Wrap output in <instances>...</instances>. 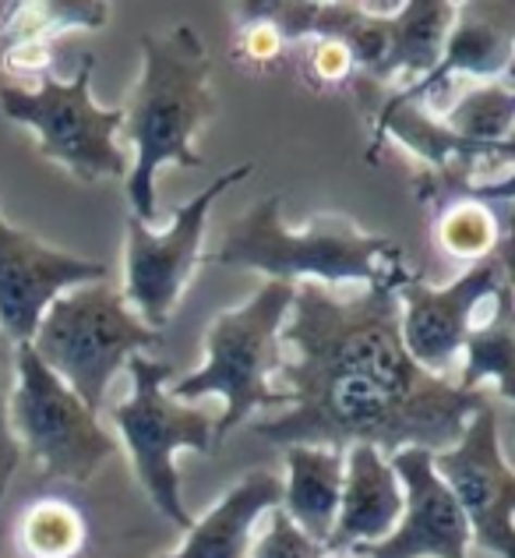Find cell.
Masks as SVG:
<instances>
[{
	"label": "cell",
	"mask_w": 515,
	"mask_h": 558,
	"mask_svg": "<svg viewBox=\"0 0 515 558\" xmlns=\"http://www.w3.org/2000/svg\"><path fill=\"white\" fill-rule=\"evenodd\" d=\"M279 386L290 403L279 417L255 424L272 446L378 452H441L463 435L491 392H466L449 378L417 368L403 347L395 287L335 293L297 283L283 322Z\"/></svg>",
	"instance_id": "6da1fadb"
},
{
	"label": "cell",
	"mask_w": 515,
	"mask_h": 558,
	"mask_svg": "<svg viewBox=\"0 0 515 558\" xmlns=\"http://www.w3.org/2000/svg\"><path fill=\"white\" fill-rule=\"evenodd\" d=\"M219 269L261 272L275 283L318 287H395L414 272L406 255L385 233H367L340 213H315L304 227L290 230L283 219V195H265L241 219L226 227L216 252L201 255Z\"/></svg>",
	"instance_id": "7a4b0ae2"
},
{
	"label": "cell",
	"mask_w": 515,
	"mask_h": 558,
	"mask_svg": "<svg viewBox=\"0 0 515 558\" xmlns=\"http://www.w3.org/2000/svg\"><path fill=\"white\" fill-rule=\"evenodd\" d=\"M216 117L212 61L201 36L191 25H173L167 33L142 36V71L124 110L121 135L135 145L127 170L131 216L156 223V173L167 163L201 167L195 135Z\"/></svg>",
	"instance_id": "3957f363"
},
{
	"label": "cell",
	"mask_w": 515,
	"mask_h": 558,
	"mask_svg": "<svg viewBox=\"0 0 515 558\" xmlns=\"http://www.w3.org/2000/svg\"><path fill=\"white\" fill-rule=\"evenodd\" d=\"M290 301V283L265 279L241 307L212 318L205 332L201 368L167 386V392L181 403H195L205 396L223 400V414L216 417V449L255 410H286L290 396L279 386V368L286 354L279 336H283Z\"/></svg>",
	"instance_id": "277c9868"
},
{
	"label": "cell",
	"mask_w": 515,
	"mask_h": 558,
	"mask_svg": "<svg viewBox=\"0 0 515 558\" xmlns=\"http://www.w3.org/2000/svg\"><path fill=\"white\" fill-rule=\"evenodd\" d=\"M159 343V332L131 312L127 301L107 279L61 293L33 332V354L78 396L88 410H99L110 381L131 357Z\"/></svg>",
	"instance_id": "5b68a950"
},
{
	"label": "cell",
	"mask_w": 515,
	"mask_h": 558,
	"mask_svg": "<svg viewBox=\"0 0 515 558\" xmlns=\"http://www.w3.org/2000/svg\"><path fill=\"white\" fill-rule=\"evenodd\" d=\"M131 396L110 410L117 435L124 438L131 452L135 477L152 498V506L176 526L191 531L195 517L184 506L181 470L176 452H212L216 449V417L205 414L195 403H181L167 392L173 381V368L167 361L131 357Z\"/></svg>",
	"instance_id": "8992f818"
},
{
	"label": "cell",
	"mask_w": 515,
	"mask_h": 558,
	"mask_svg": "<svg viewBox=\"0 0 515 558\" xmlns=\"http://www.w3.org/2000/svg\"><path fill=\"white\" fill-rule=\"evenodd\" d=\"M96 57L85 53L75 78L61 82L47 71L36 89L0 85V113L25 124L39 142V156L68 170L78 184L102 178H127V156L117 145L124 128V107H99L93 99Z\"/></svg>",
	"instance_id": "52a82bcc"
},
{
	"label": "cell",
	"mask_w": 515,
	"mask_h": 558,
	"mask_svg": "<svg viewBox=\"0 0 515 558\" xmlns=\"http://www.w3.org/2000/svg\"><path fill=\"white\" fill-rule=\"evenodd\" d=\"M8 417L19 446L57 481H93L117 452V438L99 424L96 410H88L28 343L14 347Z\"/></svg>",
	"instance_id": "ba28073f"
},
{
	"label": "cell",
	"mask_w": 515,
	"mask_h": 558,
	"mask_svg": "<svg viewBox=\"0 0 515 558\" xmlns=\"http://www.w3.org/2000/svg\"><path fill=\"white\" fill-rule=\"evenodd\" d=\"M252 163L230 167L226 173L198 191L195 198L176 205L173 219L167 230H152L142 219L127 216V247H124V293L127 307L135 312L145 326L163 332L170 322L176 301L184 298V290L195 276L201 262V238L205 223L216 198L223 195L230 184H241L244 178H252Z\"/></svg>",
	"instance_id": "9c48e42d"
},
{
	"label": "cell",
	"mask_w": 515,
	"mask_h": 558,
	"mask_svg": "<svg viewBox=\"0 0 515 558\" xmlns=\"http://www.w3.org/2000/svg\"><path fill=\"white\" fill-rule=\"evenodd\" d=\"M512 241L505 238L491 255L474 262L449 287H428L424 279L409 276L395 290L400 298V329L403 347L417 368L445 378L452 361L463 354L469 329L477 326L480 312H488L498 290L512 287Z\"/></svg>",
	"instance_id": "30bf717a"
},
{
	"label": "cell",
	"mask_w": 515,
	"mask_h": 558,
	"mask_svg": "<svg viewBox=\"0 0 515 558\" xmlns=\"http://www.w3.org/2000/svg\"><path fill=\"white\" fill-rule=\"evenodd\" d=\"M431 463L459 502L474 545L515 558V474L502 449L498 407H480L449 449L431 452Z\"/></svg>",
	"instance_id": "8fae6325"
},
{
	"label": "cell",
	"mask_w": 515,
	"mask_h": 558,
	"mask_svg": "<svg viewBox=\"0 0 515 558\" xmlns=\"http://www.w3.org/2000/svg\"><path fill=\"white\" fill-rule=\"evenodd\" d=\"M107 266L42 244L0 216V336L11 347L33 340L39 318L61 293L102 283Z\"/></svg>",
	"instance_id": "7c38bea8"
},
{
	"label": "cell",
	"mask_w": 515,
	"mask_h": 558,
	"mask_svg": "<svg viewBox=\"0 0 515 558\" xmlns=\"http://www.w3.org/2000/svg\"><path fill=\"white\" fill-rule=\"evenodd\" d=\"M403 488L395 531L378 545L357 548L360 558H466L474 537L459 502L438 477L428 449H400L389 457Z\"/></svg>",
	"instance_id": "4fadbf2b"
},
{
	"label": "cell",
	"mask_w": 515,
	"mask_h": 558,
	"mask_svg": "<svg viewBox=\"0 0 515 558\" xmlns=\"http://www.w3.org/2000/svg\"><path fill=\"white\" fill-rule=\"evenodd\" d=\"M403 512V488L385 452L375 446H350L343 470V495L335 526L326 541L329 551H357L385 541Z\"/></svg>",
	"instance_id": "5bb4252c"
},
{
	"label": "cell",
	"mask_w": 515,
	"mask_h": 558,
	"mask_svg": "<svg viewBox=\"0 0 515 558\" xmlns=\"http://www.w3.org/2000/svg\"><path fill=\"white\" fill-rule=\"evenodd\" d=\"M283 481L272 470H255L241 477L201 520L184 531V545L159 558H247L255 541V523L279 509Z\"/></svg>",
	"instance_id": "9a60e30c"
},
{
	"label": "cell",
	"mask_w": 515,
	"mask_h": 558,
	"mask_svg": "<svg viewBox=\"0 0 515 558\" xmlns=\"http://www.w3.org/2000/svg\"><path fill=\"white\" fill-rule=\"evenodd\" d=\"M508 64H512V33L505 19H491V14H463L459 19V14H455L445 50H441V61L434 64L431 75L406 85L400 96H392L385 102L438 99L452 75L494 78V75H502V71H508Z\"/></svg>",
	"instance_id": "2e32d148"
},
{
	"label": "cell",
	"mask_w": 515,
	"mask_h": 558,
	"mask_svg": "<svg viewBox=\"0 0 515 558\" xmlns=\"http://www.w3.org/2000/svg\"><path fill=\"white\" fill-rule=\"evenodd\" d=\"M346 452L318 449V446H290L286 449V481L279 495V509L286 520L318 545H326L343 495Z\"/></svg>",
	"instance_id": "e0dca14e"
},
{
	"label": "cell",
	"mask_w": 515,
	"mask_h": 558,
	"mask_svg": "<svg viewBox=\"0 0 515 558\" xmlns=\"http://www.w3.org/2000/svg\"><path fill=\"white\" fill-rule=\"evenodd\" d=\"M455 11L459 8L449 0H409V4L395 8V14L385 19L389 47L375 78L409 75L420 82L424 75H431L452 33Z\"/></svg>",
	"instance_id": "ac0fdd59"
},
{
	"label": "cell",
	"mask_w": 515,
	"mask_h": 558,
	"mask_svg": "<svg viewBox=\"0 0 515 558\" xmlns=\"http://www.w3.org/2000/svg\"><path fill=\"white\" fill-rule=\"evenodd\" d=\"M466 368L455 381L466 392H491L498 389L505 403L515 396V354H512V287L498 290L488 312L477 318V326L466 336Z\"/></svg>",
	"instance_id": "d6986e66"
},
{
	"label": "cell",
	"mask_w": 515,
	"mask_h": 558,
	"mask_svg": "<svg viewBox=\"0 0 515 558\" xmlns=\"http://www.w3.org/2000/svg\"><path fill=\"white\" fill-rule=\"evenodd\" d=\"M107 4H0V50L47 47L64 28H102Z\"/></svg>",
	"instance_id": "ffe728a7"
},
{
	"label": "cell",
	"mask_w": 515,
	"mask_h": 558,
	"mask_svg": "<svg viewBox=\"0 0 515 558\" xmlns=\"http://www.w3.org/2000/svg\"><path fill=\"white\" fill-rule=\"evenodd\" d=\"M14 541L25 558H78L88 541V523L64 498H39L22 512Z\"/></svg>",
	"instance_id": "44dd1931"
},
{
	"label": "cell",
	"mask_w": 515,
	"mask_h": 558,
	"mask_svg": "<svg viewBox=\"0 0 515 558\" xmlns=\"http://www.w3.org/2000/svg\"><path fill=\"white\" fill-rule=\"evenodd\" d=\"M515 102L505 82L466 89L445 110V128L469 145H512Z\"/></svg>",
	"instance_id": "7402d4cb"
},
{
	"label": "cell",
	"mask_w": 515,
	"mask_h": 558,
	"mask_svg": "<svg viewBox=\"0 0 515 558\" xmlns=\"http://www.w3.org/2000/svg\"><path fill=\"white\" fill-rule=\"evenodd\" d=\"M505 238L508 233H498L494 216L477 202H455L452 209H445L438 219V241L445 244V252H452L455 258L480 262Z\"/></svg>",
	"instance_id": "603a6c76"
},
{
	"label": "cell",
	"mask_w": 515,
	"mask_h": 558,
	"mask_svg": "<svg viewBox=\"0 0 515 558\" xmlns=\"http://www.w3.org/2000/svg\"><path fill=\"white\" fill-rule=\"evenodd\" d=\"M326 545H318L307 534H301L297 526L286 520L283 509L269 512V526L258 541H252L247 558H326Z\"/></svg>",
	"instance_id": "cb8c5ba5"
},
{
	"label": "cell",
	"mask_w": 515,
	"mask_h": 558,
	"mask_svg": "<svg viewBox=\"0 0 515 558\" xmlns=\"http://www.w3.org/2000/svg\"><path fill=\"white\" fill-rule=\"evenodd\" d=\"M11 378H14V347L0 336V498H4L14 470L22 463V446H19V438H14L11 417H8Z\"/></svg>",
	"instance_id": "d4e9b609"
},
{
	"label": "cell",
	"mask_w": 515,
	"mask_h": 558,
	"mask_svg": "<svg viewBox=\"0 0 515 558\" xmlns=\"http://www.w3.org/2000/svg\"><path fill=\"white\" fill-rule=\"evenodd\" d=\"M279 50H283V36H279L272 25H265L258 19L244 22V36H241V47H237V53L244 57V61L265 64V61H272Z\"/></svg>",
	"instance_id": "484cf974"
},
{
	"label": "cell",
	"mask_w": 515,
	"mask_h": 558,
	"mask_svg": "<svg viewBox=\"0 0 515 558\" xmlns=\"http://www.w3.org/2000/svg\"><path fill=\"white\" fill-rule=\"evenodd\" d=\"M307 68L315 71L321 82H340L353 71L350 53L340 47V43L329 39H311V53H307Z\"/></svg>",
	"instance_id": "4316f807"
}]
</instances>
